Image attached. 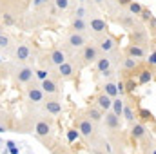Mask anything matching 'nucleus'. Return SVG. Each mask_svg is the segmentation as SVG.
Listing matches in <instances>:
<instances>
[{
    "mask_svg": "<svg viewBox=\"0 0 156 154\" xmlns=\"http://www.w3.org/2000/svg\"><path fill=\"white\" fill-rule=\"evenodd\" d=\"M96 47L100 51V54H111L113 51H116L118 47V40L111 35H102L96 40Z\"/></svg>",
    "mask_w": 156,
    "mask_h": 154,
    "instance_id": "1",
    "label": "nucleus"
},
{
    "mask_svg": "<svg viewBox=\"0 0 156 154\" xmlns=\"http://www.w3.org/2000/svg\"><path fill=\"white\" fill-rule=\"evenodd\" d=\"M87 31H91L96 37L105 35L107 33V22H105V18H102V16H91L87 20Z\"/></svg>",
    "mask_w": 156,
    "mask_h": 154,
    "instance_id": "2",
    "label": "nucleus"
},
{
    "mask_svg": "<svg viewBox=\"0 0 156 154\" xmlns=\"http://www.w3.org/2000/svg\"><path fill=\"white\" fill-rule=\"evenodd\" d=\"M82 64L83 65H91V64H94V60L100 56V51H98V47H96V44H85L82 49Z\"/></svg>",
    "mask_w": 156,
    "mask_h": 154,
    "instance_id": "3",
    "label": "nucleus"
},
{
    "mask_svg": "<svg viewBox=\"0 0 156 154\" xmlns=\"http://www.w3.org/2000/svg\"><path fill=\"white\" fill-rule=\"evenodd\" d=\"M66 44H67L69 49L80 51V49L87 44V37H85V33H75V31H71V33L67 35V38H66Z\"/></svg>",
    "mask_w": 156,
    "mask_h": 154,
    "instance_id": "4",
    "label": "nucleus"
},
{
    "mask_svg": "<svg viewBox=\"0 0 156 154\" xmlns=\"http://www.w3.org/2000/svg\"><path fill=\"white\" fill-rule=\"evenodd\" d=\"M56 75H58V78H62V80H69V78H73L75 75H76L75 64L69 62V60H66L64 64L56 65Z\"/></svg>",
    "mask_w": 156,
    "mask_h": 154,
    "instance_id": "5",
    "label": "nucleus"
},
{
    "mask_svg": "<svg viewBox=\"0 0 156 154\" xmlns=\"http://www.w3.org/2000/svg\"><path fill=\"white\" fill-rule=\"evenodd\" d=\"M40 89L44 91V94H58V93H60L58 82H56L55 78H51V76H47L45 80L40 82Z\"/></svg>",
    "mask_w": 156,
    "mask_h": 154,
    "instance_id": "6",
    "label": "nucleus"
},
{
    "mask_svg": "<svg viewBox=\"0 0 156 154\" xmlns=\"http://www.w3.org/2000/svg\"><path fill=\"white\" fill-rule=\"evenodd\" d=\"M35 80V69L29 65H24L16 71V82L18 83H31Z\"/></svg>",
    "mask_w": 156,
    "mask_h": 154,
    "instance_id": "7",
    "label": "nucleus"
},
{
    "mask_svg": "<svg viewBox=\"0 0 156 154\" xmlns=\"http://www.w3.org/2000/svg\"><path fill=\"white\" fill-rule=\"evenodd\" d=\"M26 94H27V100L33 102V103H42V102L45 100V94H44V91L40 89V85H31V87H27Z\"/></svg>",
    "mask_w": 156,
    "mask_h": 154,
    "instance_id": "8",
    "label": "nucleus"
},
{
    "mask_svg": "<svg viewBox=\"0 0 156 154\" xmlns=\"http://www.w3.org/2000/svg\"><path fill=\"white\" fill-rule=\"evenodd\" d=\"M94 67H96V71L102 75V73H105V71H109V69L113 67V58H111L109 54H100V56L94 60Z\"/></svg>",
    "mask_w": 156,
    "mask_h": 154,
    "instance_id": "9",
    "label": "nucleus"
},
{
    "mask_svg": "<svg viewBox=\"0 0 156 154\" xmlns=\"http://www.w3.org/2000/svg\"><path fill=\"white\" fill-rule=\"evenodd\" d=\"M31 58V47L27 44H18L15 47V60L18 62H27Z\"/></svg>",
    "mask_w": 156,
    "mask_h": 154,
    "instance_id": "10",
    "label": "nucleus"
},
{
    "mask_svg": "<svg viewBox=\"0 0 156 154\" xmlns=\"http://www.w3.org/2000/svg\"><path fill=\"white\" fill-rule=\"evenodd\" d=\"M49 64L51 65H60V64H64L66 60H67V54H66V51L64 49H60V47H56V49H53L51 53H49Z\"/></svg>",
    "mask_w": 156,
    "mask_h": 154,
    "instance_id": "11",
    "label": "nucleus"
},
{
    "mask_svg": "<svg viewBox=\"0 0 156 154\" xmlns=\"http://www.w3.org/2000/svg\"><path fill=\"white\" fill-rule=\"evenodd\" d=\"M78 131H80L82 136L91 138L93 132H94V121H91L89 118H82V120L78 121Z\"/></svg>",
    "mask_w": 156,
    "mask_h": 154,
    "instance_id": "12",
    "label": "nucleus"
},
{
    "mask_svg": "<svg viewBox=\"0 0 156 154\" xmlns=\"http://www.w3.org/2000/svg\"><path fill=\"white\" fill-rule=\"evenodd\" d=\"M42 103H44V109H45L49 114H53V116L60 114V113L64 111V105H62L60 100H44Z\"/></svg>",
    "mask_w": 156,
    "mask_h": 154,
    "instance_id": "13",
    "label": "nucleus"
},
{
    "mask_svg": "<svg viewBox=\"0 0 156 154\" xmlns=\"http://www.w3.org/2000/svg\"><path fill=\"white\" fill-rule=\"evenodd\" d=\"M111 103H113V98H109L104 91L96 96V107L102 111V113H107V111H111Z\"/></svg>",
    "mask_w": 156,
    "mask_h": 154,
    "instance_id": "14",
    "label": "nucleus"
},
{
    "mask_svg": "<svg viewBox=\"0 0 156 154\" xmlns=\"http://www.w3.org/2000/svg\"><path fill=\"white\" fill-rule=\"evenodd\" d=\"M104 121H105V127L111 129V131H116L118 127H120V116H116L113 111H107V113H105Z\"/></svg>",
    "mask_w": 156,
    "mask_h": 154,
    "instance_id": "15",
    "label": "nucleus"
},
{
    "mask_svg": "<svg viewBox=\"0 0 156 154\" xmlns=\"http://www.w3.org/2000/svg\"><path fill=\"white\" fill-rule=\"evenodd\" d=\"M138 65H140V64H138V60H136V58H133V56H129V54L122 60V69H123L125 73H134V71L138 69Z\"/></svg>",
    "mask_w": 156,
    "mask_h": 154,
    "instance_id": "16",
    "label": "nucleus"
},
{
    "mask_svg": "<svg viewBox=\"0 0 156 154\" xmlns=\"http://www.w3.org/2000/svg\"><path fill=\"white\" fill-rule=\"evenodd\" d=\"M35 132H37L38 138H45V136L51 134V125L47 121L40 120V121H37V125H35Z\"/></svg>",
    "mask_w": 156,
    "mask_h": 154,
    "instance_id": "17",
    "label": "nucleus"
},
{
    "mask_svg": "<svg viewBox=\"0 0 156 154\" xmlns=\"http://www.w3.org/2000/svg\"><path fill=\"white\" fill-rule=\"evenodd\" d=\"M127 54L129 56H133V58H136V60H140V58H145V49L142 47V45H136V44H133V45H129L127 47Z\"/></svg>",
    "mask_w": 156,
    "mask_h": 154,
    "instance_id": "18",
    "label": "nucleus"
},
{
    "mask_svg": "<svg viewBox=\"0 0 156 154\" xmlns=\"http://www.w3.org/2000/svg\"><path fill=\"white\" fill-rule=\"evenodd\" d=\"M71 27H73L75 33H85V31H87V20H85V18H76V16H75Z\"/></svg>",
    "mask_w": 156,
    "mask_h": 154,
    "instance_id": "19",
    "label": "nucleus"
},
{
    "mask_svg": "<svg viewBox=\"0 0 156 154\" xmlns=\"http://www.w3.org/2000/svg\"><path fill=\"white\" fill-rule=\"evenodd\" d=\"M145 132H147V129H145V125H144V123H134V125H133V129H131V136H133L134 140L144 138V136H145Z\"/></svg>",
    "mask_w": 156,
    "mask_h": 154,
    "instance_id": "20",
    "label": "nucleus"
},
{
    "mask_svg": "<svg viewBox=\"0 0 156 154\" xmlns=\"http://www.w3.org/2000/svg\"><path fill=\"white\" fill-rule=\"evenodd\" d=\"M104 93H105L109 98L120 96V94H118V89H116V82H105V83H104Z\"/></svg>",
    "mask_w": 156,
    "mask_h": 154,
    "instance_id": "21",
    "label": "nucleus"
},
{
    "mask_svg": "<svg viewBox=\"0 0 156 154\" xmlns=\"http://www.w3.org/2000/svg\"><path fill=\"white\" fill-rule=\"evenodd\" d=\"M123 98L122 96H116V98H113V103H111V111L115 113L116 116H122V111H123Z\"/></svg>",
    "mask_w": 156,
    "mask_h": 154,
    "instance_id": "22",
    "label": "nucleus"
},
{
    "mask_svg": "<svg viewBox=\"0 0 156 154\" xmlns=\"http://www.w3.org/2000/svg\"><path fill=\"white\" fill-rule=\"evenodd\" d=\"M154 76V69H144L142 73H138V82L140 83H149Z\"/></svg>",
    "mask_w": 156,
    "mask_h": 154,
    "instance_id": "23",
    "label": "nucleus"
},
{
    "mask_svg": "<svg viewBox=\"0 0 156 154\" xmlns=\"http://www.w3.org/2000/svg\"><path fill=\"white\" fill-rule=\"evenodd\" d=\"M142 7H144L142 4H138V2H133V0H131V2L127 4L129 15H133V16H138V15H140V11H142Z\"/></svg>",
    "mask_w": 156,
    "mask_h": 154,
    "instance_id": "24",
    "label": "nucleus"
},
{
    "mask_svg": "<svg viewBox=\"0 0 156 154\" xmlns=\"http://www.w3.org/2000/svg\"><path fill=\"white\" fill-rule=\"evenodd\" d=\"M102 118H104V114H102V111H100L98 107H91V109H89V120H91V121L96 123V121H100Z\"/></svg>",
    "mask_w": 156,
    "mask_h": 154,
    "instance_id": "25",
    "label": "nucleus"
},
{
    "mask_svg": "<svg viewBox=\"0 0 156 154\" xmlns=\"http://www.w3.org/2000/svg\"><path fill=\"white\" fill-rule=\"evenodd\" d=\"M122 116L127 120V121H133L134 120V111H133V107L131 105H127V103H123V111H122Z\"/></svg>",
    "mask_w": 156,
    "mask_h": 154,
    "instance_id": "26",
    "label": "nucleus"
},
{
    "mask_svg": "<svg viewBox=\"0 0 156 154\" xmlns=\"http://www.w3.org/2000/svg\"><path fill=\"white\" fill-rule=\"evenodd\" d=\"M11 47V38L7 35H0V51H7Z\"/></svg>",
    "mask_w": 156,
    "mask_h": 154,
    "instance_id": "27",
    "label": "nucleus"
},
{
    "mask_svg": "<svg viewBox=\"0 0 156 154\" xmlns=\"http://www.w3.org/2000/svg\"><path fill=\"white\" fill-rule=\"evenodd\" d=\"M47 76H49V69H45V67H40V69L35 71V78H38L40 82H42V80H45Z\"/></svg>",
    "mask_w": 156,
    "mask_h": 154,
    "instance_id": "28",
    "label": "nucleus"
},
{
    "mask_svg": "<svg viewBox=\"0 0 156 154\" xmlns=\"http://www.w3.org/2000/svg\"><path fill=\"white\" fill-rule=\"evenodd\" d=\"M75 16H76V18H85V20H87V9H85L83 5H78L76 9H75Z\"/></svg>",
    "mask_w": 156,
    "mask_h": 154,
    "instance_id": "29",
    "label": "nucleus"
},
{
    "mask_svg": "<svg viewBox=\"0 0 156 154\" xmlns=\"http://www.w3.org/2000/svg\"><path fill=\"white\" fill-rule=\"evenodd\" d=\"M55 5H56V9H60V11H66V9L69 7V0H55Z\"/></svg>",
    "mask_w": 156,
    "mask_h": 154,
    "instance_id": "30",
    "label": "nucleus"
},
{
    "mask_svg": "<svg viewBox=\"0 0 156 154\" xmlns=\"http://www.w3.org/2000/svg\"><path fill=\"white\" fill-rule=\"evenodd\" d=\"M140 15H142V18H144V20H153V13H151L149 9H145V7H142Z\"/></svg>",
    "mask_w": 156,
    "mask_h": 154,
    "instance_id": "31",
    "label": "nucleus"
},
{
    "mask_svg": "<svg viewBox=\"0 0 156 154\" xmlns=\"http://www.w3.org/2000/svg\"><path fill=\"white\" fill-rule=\"evenodd\" d=\"M154 62H156V54H154V49L151 51L149 58H147V64H149V69H154Z\"/></svg>",
    "mask_w": 156,
    "mask_h": 154,
    "instance_id": "32",
    "label": "nucleus"
},
{
    "mask_svg": "<svg viewBox=\"0 0 156 154\" xmlns=\"http://www.w3.org/2000/svg\"><path fill=\"white\" fill-rule=\"evenodd\" d=\"M116 89H118V94H120V96H123V94H125V83H123L122 80L116 82Z\"/></svg>",
    "mask_w": 156,
    "mask_h": 154,
    "instance_id": "33",
    "label": "nucleus"
},
{
    "mask_svg": "<svg viewBox=\"0 0 156 154\" xmlns=\"http://www.w3.org/2000/svg\"><path fill=\"white\" fill-rule=\"evenodd\" d=\"M140 116H142L144 120H153V114H151L147 109H140Z\"/></svg>",
    "mask_w": 156,
    "mask_h": 154,
    "instance_id": "34",
    "label": "nucleus"
},
{
    "mask_svg": "<svg viewBox=\"0 0 156 154\" xmlns=\"http://www.w3.org/2000/svg\"><path fill=\"white\" fill-rule=\"evenodd\" d=\"M123 83H125V82H123ZM134 87H136V83H134L133 80H129V82L125 83V93H127V91H129V93H131V91H134Z\"/></svg>",
    "mask_w": 156,
    "mask_h": 154,
    "instance_id": "35",
    "label": "nucleus"
},
{
    "mask_svg": "<svg viewBox=\"0 0 156 154\" xmlns=\"http://www.w3.org/2000/svg\"><path fill=\"white\" fill-rule=\"evenodd\" d=\"M4 20H5V24H7V26H11V24L15 22V20H13V16H9V15H4Z\"/></svg>",
    "mask_w": 156,
    "mask_h": 154,
    "instance_id": "36",
    "label": "nucleus"
},
{
    "mask_svg": "<svg viewBox=\"0 0 156 154\" xmlns=\"http://www.w3.org/2000/svg\"><path fill=\"white\" fill-rule=\"evenodd\" d=\"M78 132L76 131H71V132H69V140H75V136H76Z\"/></svg>",
    "mask_w": 156,
    "mask_h": 154,
    "instance_id": "37",
    "label": "nucleus"
},
{
    "mask_svg": "<svg viewBox=\"0 0 156 154\" xmlns=\"http://www.w3.org/2000/svg\"><path fill=\"white\" fill-rule=\"evenodd\" d=\"M118 2H120V4H123V5H127V4H129L131 0H118Z\"/></svg>",
    "mask_w": 156,
    "mask_h": 154,
    "instance_id": "38",
    "label": "nucleus"
},
{
    "mask_svg": "<svg viewBox=\"0 0 156 154\" xmlns=\"http://www.w3.org/2000/svg\"><path fill=\"white\" fill-rule=\"evenodd\" d=\"M102 2H104V0H94V4H102Z\"/></svg>",
    "mask_w": 156,
    "mask_h": 154,
    "instance_id": "39",
    "label": "nucleus"
},
{
    "mask_svg": "<svg viewBox=\"0 0 156 154\" xmlns=\"http://www.w3.org/2000/svg\"><path fill=\"white\" fill-rule=\"evenodd\" d=\"M0 35H4V27L2 26H0Z\"/></svg>",
    "mask_w": 156,
    "mask_h": 154,
    "instance_id": "40",
    "label": "nucleus"
},
{
    "mask_svg": "<svg viewBox=\"0 0 156 154\" xmlns=\"http://www.w3.org/2000/svg\"><path fill=\"white\" fill-rule=\"evenodd\" d=\"M62 154H71V152H62Z\"/></svg>",
    "mask_w": 156,
    "mask_h": 154,
    "instance_id": "41",
    "label": "nucleus"
},
{
    "mask_svg": "<svg viewBox=\"0 0 156 154\" xmlns=\"http://www.w3.org/2000/svg\"><path fill=\"white\" fill-rule=\"evenodd\" d=\"M0 64H2V56H0Z\"/></svg>",
    "mask_w": 156,
    "mask_h": 154,
    "instance_id": "42",
    "label": "nucleus"
},
{
    "mask_svg": "<svg viewBox=\"0 0 156 154\" xmlns=\"http://www.w3.org/2000/svg\"><path fill=\"white\" fill-rule=\"evenodd\" d=\"M0 145H2V140H0Z\"/></svg>",
    "mask_w": 156,
    "mask_h": 154,
    "instance_id": "43",
    "label": "nucleus"
},
{
    "mask_svg": "<svg viewBox=\"0 0 156 154\" xmlns=\"http://www.w3.org/2000/svg\"><path fill=\"white\" fill-rule=\"evenodd\" d=\"M80 2H83V0H80Z\"/></svg>",
    "mask_w": 156,
    "mask_h": 154,
    "instance_id": "44",
    "label": "nucleus"
}]
</instances>
